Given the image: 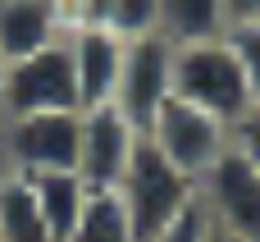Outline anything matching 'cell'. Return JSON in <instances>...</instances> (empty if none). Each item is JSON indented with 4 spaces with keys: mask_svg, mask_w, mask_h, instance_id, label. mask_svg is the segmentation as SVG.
<instances>
[{
    "mask_svg": "<svg viewBox=\"0 0 260 242\" xmlns=\"http://www.w3.org/2000/svg\"><path fill=\"white\" fill-rule=\"evenodd\" d=\"M23 178H27L32 197H37V210H41V220L50 229V242H64L73 233L91 188L82 183L78 169H50V174H23Z\"/></svg>",
    "mask_w": 260,
    "mask_h": 242,
    "instance_id": "obj_11",
    "label": "cell"
},
{
    "mask_svg": "<svg viewBox=\"0 0 260 242\" xmlns=\"http://www.w3.org/2000/svg\"><path fill=\"white\" fill-rule=\"evenodd\" d=\"M215 242H242V238H229V233H215Z\"/></svg>",
    "mask_w": 260,
    "mask_h": 242,
    "instance_id": "obj_21",
    "label": "cell"
},
{
    "mask_svg": "<svg viewBox=\"0 0 260 242\" xmlns=\"http://www.w3.org/2000/svg\"><path fill=\"white\" fill-rule=\"evenodd\" d=\"M229 5V27L233 23H260V0H224Z\"/></svg>",
    "mask_w": 260,
    "mask_h": 242,
    "instance_id": "obj_18",
    "label": "cell"
},
{
    "mask_svg": "<svg viewBox=\"0 0 260 242\" xmlns=\"http://www.w3.org/2000/svg\"><path fill=\"white\" fill-rule=\"evenodd\" d=\"M224 37H229V46L238 50V64H242V73H247L251 105H260V23H233Z\"/></svg>",
    "mask_w": 260,
    "mask_h": 242,
    "instance_id": "obj_16",
    "label": "cell"
},
{
    "mask_svg": "<svg viewBox=\"0 0 260 242\" xmlns=\"http://www.w3.org/2000/svg\"><path fill=\"white\" fill-rule=\"evenodd\" d=\"M169 69H174V41L165 32H146V37H133L123 46V69H119L114 105L137 128H146L155 105L169 96Z\"/></svg>",
    "mask_w": 260,
    "mask_h": 242,
    "instance_id": "obj_8",
    "label": "cell"
},
{
    "mask_svg": "<svg viewBox=\"0 0 260 242\" xmlns=\"http://www.w3.org/2000/svg\"><path fill=\"white\" fill-rule=\"evenodd\" d=\"M64 37L59 0H0V50L5 59H23Z\"/></svg>",
    "mask_w": 260,
    "mask_h": 242,
    "instance_id": "obj_10",
    "label": "cell"
},
{
    "mask_svg": "<svg viewBox=\"0 0 260 242\" xmlns=\"http://www.w3.org/2000/svg\"><path fill=\"white\" fill-rule=\"evenodd\" d=\"M5 69H9V59H5V50H0V105H5Z\"/></svg>",
    "mask_w": 260,
    "mask_h": 242,
    "instance_id": "obj_20",
    "label": "cell"
},
{
    "mask_svg": "<svg viewBox=\"0 0 260 242\" xmlns=\"http://www.w3.org/2000/svg\"><path fill=\"white\" fill-rule=\"evenodd\" d=\"M229 142H233V146H238V151L260 169V105H251V110L229 128Z\"/></svg>",
    "mask_w": 260,
    "mask_h": 242,
    "instance_id": "obj_17",
    "label": "cell"
},
{
    "mask_svg": "<svg viewBox=\"0 0 260 242\" xmlns=\"http://www.w3.org/2000/svg\"><path fill=\"white\" fill-rule=\"evenodd\" d=\"M32 110H82L78 105V73L69 55V37L9 59L5 69V105L0 114H32Z\"/></svg>",
    "mask_w": 260,
    "mask_h": 242,
    "instance_id": "obj_4",
    "label": "cell"
},
{
    "mask_svg": "<svg viewBox=\"0 0 260 242\" xmlns=\"http://www.w3.org/2000/svg\"><path fill=\"white\" fill-rule=\"evenodd\" d=\"M155 146H160V156L169 160V165H178L187 178H201L219 156H224V146H229V124H219L215 114H206L201 105H192V101H183V96H165L160 105H155V114H151V124L142 128Z\"/></svg>",
    "mask_w": 260,
    "mask_h": 242,
    "instance_id": "obj_3",
    "label": "cell"
},
{
    "mask_svg": "<svg viewBox=\"0 0 260 242\" xmlns=\"http://www.w3.org/2000/svg\"><path fill=\"white\" fill-rule=\"evenodd\" d=\"M14 174V156H9V124H5V114H0V183Z\"/></svg>",
    "mask_w": 260,
    "mask_h": 242,
    "instance_id": "obj_19",
    "label": "cell"
},
{
    "mask_svg": "<svg viewBox=\"0 0 260 242\" xmlns=\"http://www.w3.org/2000/svg\"><path fill=\"white\" fill-rule=\"evenodd\" d=\"M151 242H215V220H210L206 201L192 197V201H187V206H183Z\"/></svg>",
    "mask_w": 260,
    "mask_h": 242,
    "instance_id": "obj_15",
    "label": "cell"
},
{
    "mask_svg": "<svg viewBox=\"0 0 260 242\" xmlns=\"http://www.w3.org/2000/svg\"><path fill=\"white\" fill-rule=\"evenodd\" d=\"M142 128L114 105H87L82 110V137H78V174L87 188H119L133 146H137Z\"/></svg>",
    "mask_w": 260,
    "mask_h": 242,
    "instance_id": "obj_7",
    "label": "cell"
},
{
    "mask_svg": "<svg viewBox=\"0 0 260 242\" xmlns=\"http://www.w3.org/2000/svg\"><path fill=\"white\" fill-rule=\"evenodd\" d=\"M0 242H50V229L23 174H9L0 183Z\"/></svg>",
    "mask_w": 260,
    "mask_h": 242,
    "instance_id": "obj_14",
    "label": "cell"
},
{
    "mask_svg": "<svg viewBox=\"0 0 260 242\" xmlns=\"http://www.w3.org/2000/svg\"><path fill=\"white\" fill-rule=\"evenodd\" d=\"M197 197L206 201L215 233L260 242V169L229 142L224 156L197 178Z\"/></svg>",
    "mask_w": 260,
    "mask_h": 242,
    "instance_id": "obj_5",
    "label": "cell"
},
{
    "mask_svg": "<svg viewBox=\"0 0 260 242\" xmlns=\"http://www.w3.org/2000/svg\"><path fill=\"white\" fill-rule=\"evenodd\" d=\"M69 55H73V73H78V105H105L114 101L119 87V69H123V37L105 32V27H69Z\"/></svg>",
    "mask_w": 260,
    "mask_h": 242,
    "instance_id": "obj_9",
    "label": "cell"
},
{
    "mask_svg": "<svg viewBox=\"0 0 260 242\" xmlns=\"http://www.w3.org/2000/svg\"><path fill=\"white\" fill-rule=\"evenodd\" d=\"M119 201L128 210V224H133V238L151 242L192 197H197V178H187L178 165H169L160 156V146L142 133L137 146H133V160L119 178Z\"/></svg>",
    "mask_w": 260,
    "mask_h": 242,
    "instance_id": "obj_2",
    "label": "cell"
},
{
    "mask_svg": "<svg viewBox=\"0 0 260 242\" xmlns=\"http://www.w3.org/2000/svg\"><path fill=\"white\" fill-rule=\"evenodd\" d=\"M160 32L183 41H210L229 32V5L224 0H160Z\"/></svg>",
    "mask_w": 260,
    "mask_h": 242,
    "instance_id": "obj_12",
    "label": "cell"
},
{
    "mask_svg": "<svg viewBox=\"0 0 260 242\" xmlns=\"http://www.w3.org/2000/svg\"><path fill=\"white\" fill-rule=\"evenodd\" d=\"M169 92L201 105L206 114H215L219 124H238L251 110V92H247V73L238 64V50L229 46V37H210V41H183L174 46V69H169Z\"/></svg>",
    "mask_w": 260,
    "mask_h": 242,
    "instance_id": "obj_1",
    "label": "cell"
},
{
    "mask_svg": "<svg viewBox=\"0 0 260 242\" xmlns=\"http://www.w3.org/2000/svg\"><path fill=\"white\" fill-rule=\"evenodd\" d=\"M5 124H9L14 174L78 169L82 110H32V114H9Z\"/></svg>",
    "mask_w": 260,
    "mask_h": 242,
    "instance_id": "obj_6",
    "label": "cell"
},
{
    "mask_svg": "<svg viewBox=\"0 0 260 242\" xmlns=\"http://www.w3.org/2000/svg\"><path fill=\"white\" fill-rule=\"evenodd\" d=\"M64 242H137L119 192L114 188H91L87 192V206H82V215L73 224V233Z\"/></svg>",
    "mask_w": 260,
    "mask_h": 242,
    "instance_id": "obj_13",
    "label": "cell"
}]
</instances>
